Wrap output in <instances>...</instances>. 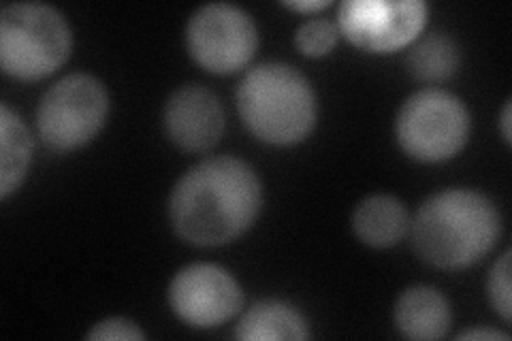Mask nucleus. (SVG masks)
I'll use <instances>...</instances> for the list:
<instances>
[{
    "mask_svg": "<svg viewBox=\"0 0 512 341\" xmlns=\"http://www.w3.org/2000/svg\"><path fill=\"white\" fill-rule=\"evenodd\" d=\"M410 216L406 205L391 194H372L352 214V231L372 248H391L406 237Z\"/></svg>",
    "mask_w": 512,
    "mask_h": 341,
    "instance_id": "12",
    "label": "nucleus"
},
{
    "mask_svg": "<svg viewBox=\"0 0 512 341\" xmlns=\"http://www.w3.org/2000/svg\"><path fill=\"white\" fill-rule=\"evenodd\" d=\"M510 111H512V103L506 101L504 109H502V118H500V128H502V137L504 141L510 145L512 137H510Z\"/></svg>",
    "mask_w": 512,
    "mask_h": 341,
    "instance_id": "21",
    "label": "nucleus"
},
{
    "mask_svg": "<svg viewBox=\"0 0 512 341\" xmlns=\"http://www.w3.org/2000/svg\"><path fill=\"white\" fill-rule=\"evenodd\" d=\"M163 126L180 150L205 152L214 148L224 133V109L210 88L186 84L169 96Z\"/></svg>",
    "mask_w": 512,
    "mask_h": 341,
    "instance_id": "10",
    "label": "nucleus"
},
{
    "mask_svg": "<svg viewBox=\"0 0 512 341\" xmlns=\"http://www.w3.org/2000/svg\"><path fill=\"white\" fill-rule=\"evenodd\" d=\"M186 47L199 67L216 75H229L254 58L259 50V30L237 5L210 3L190 15Z\"/></svg>",
    "mask_w": 512,
    "mask_h": 341,
    "instance_id": "7",
    "label": "nucleus"
},
{
    "mask_svg": "<svg viewBox=\"0 0 512 341\" xmlns=\"http://www.w3.org/2000/svg\"><path fill=\"white\" fill-rule=\"evenodd\" d=\"M237 109L248 131L271 145H295L316 124L310 79L286 62H261L237 88Z\"/></svg>",
    "mask_w": 512,
    "mask_h": 341,
    "instance_id": "3",
    "label": "nucleus"
},
{
    "mask_svg": "<svg viewBox=\"0 0 512 341\" xmlns=\"http://www.w3.org/2000/svg\"><path fill=\"white\" fill-rule=\"evenodd\" d=\"M73 50L71 26L45 3H13L0 13V64L20 81L56 73Z\"/></svg>",
    "mask_w": 512,
    "mask_h": 341,
    "instance_id": "4",
    "label": "nucleus"
},
{
    "mask_svg": "<svg viewBox=\"0 0 512 341\" xmlns=\"http://www.w3.org/2000/svg\"><path fill=\"white\" fill-rule=\"evenodd\" d=\"M169 305L188 327L214 329L239 314L244 292L224 267L195 263L175 273L169 284Z\"/></svg>",
    "mask_w": 512,
    "mask_h": 341,
    "instance_id": "9",
    "label": "nucleus"
},
{
    "mask_svg": "<svg viewBox=\"0 0 512 341\" xmlns=\"http://www.w3.org/2000/svg\"><path fill=\"white\" fill-rule=\"evenodd\" d=\"M457 339H487V341L500 339V341H508L510 337H508V333H500V331H493V329H468V331L459 333Z\"/></svg>",
    "mask_w": 512,
    "mask_h": 341,
    "instance_id": "20",
    "label": "nucleus"
},
{
    "mask_svg": "<svg viewBox=\"0 0 512 341\" xmlns=\"http://www.w3.org/2000/svg\"><path fill=\"white\" fill-rule=\"evenodd\" d=\"M412 248L438 269H466L485 258L502 235V214L483 192L442 190L410 220Z\"/></svg>",
    "mask_w": 512,
    "mask_h": 341,
    "instance_id": "2",
    "label": "nucleus"
},
{
    "mask_svg": "<svg viewBox=\"0 0 512 341\" xmlns=\"http://www.w3.org/2000/svg\"><path fill=\"white\" fill-rule=\"evenodd\" d=\"M284 7L293 9V11H301V13H316L320 9H327L331 5V0H299V3H295V0H286V3H282Z\"/></svg>",
    "mask_w": 512,
    "mask_h": 341,
    "instance_id": "19",
    "label": "nucleus"
},
{
    "mask_svg": "<svg viewBox=\"0 0 512 341\" xmlns=\"http://www.w3.org/2000/svg\"><path fill=\"white\" fill-rule=\"evenodd\" d=\"M427 18L423 0H344L338 30L363 52L389 54L419 39Z\"/></svg>",
    "mask_w": 512,
    "mask_h": 341,
    "instance_id": "8",
    "label": "nucleus"
},
{
    "mask_svg": "<svg viewBox=\"0 0 512 341\" xmlns=\"http://www.w3.org/2000/svg\"><path fill=\"white\" fill-rule=\"evenodd\" d=\"M487 290L493 310L502 316L504 322H510V250H506L491 267Z\"/></svg>",
    "mask_w": 512,
    "mask_h": 341,
    "instance_id": "17",
    "label": "nucleus"
},
{
    "mask_svg": "<svg viewBox=\"0 0 512 341\" xmlns=\"http://www.w3.org/2000/svg\"><path fill=\"white\" fill-rule=\"evenodd\" d=\"M395 327L408 339L431 341L448 333L453 324L451 303L434 286H412L395 303Z\"/></svg>",
    "mask_w": 512,
    "mask_h": 341,
    "instance_id": "11",
    "label": "nucleus"
},
{
    "mask_svg": "<svg viewBox=\"0 0 512 341\" xmlns=\"http://www.w3.org/2000/svg\"><path fill=\"white\" fill-rule=\"evenodd\" d=\"M32 160V137L24 120L7 103L0 107V199L18 190Z\"/></svg>",
    "mask_w": 512,
    "mask_h": 341,
    "instance_id": "14",
    "label": "nucleus"
},
{
    "mask_svg": "<svg viewBox=\"0 0 512 341\" xmlns=\"http://www.w3.org/2000/svg\"><path fill=\"white\" fill-rule=\"evenodd\" d=\"M235 337L244 341H303L310 339L308 322L284 301H259L239 318Z\"/></svg>",
    "mask_w": 512,
    "mask_h": 341,
    "instance_id": "13",
    "label": "nucleus"
},
{
    "mask_svg": "<svg viewBox=\"0 0 512 341\" xmlns=\"http://www.w3.org/2000/svg\"><path fill=\"white\" fill-rule=\"evenodd\" d=\"M263 205L259 175L235 156L205 158L188 169L169 197L173 231L192 246L216 248L242 237Z\"/></svg>",
    "mask_w": 512,
    "mask_h": 341,
    "instance_id": "1",
    "label": "nucleus"
},
{
    "mask_svg": "<svg viewBox=\"0 0 512 341\" xmlns=\"http://www.w3.org/2000/svg\"><path fill=\"white\" fill-rule=\"evenodd\" d=\"M397 143L419 162L457 156L470 137V111L459 96L440 88L414 92L395 122Z\"/></svg>",
    "mask_w": 512,
    "mask_h": 341,
    "instance_id": "5",
    "label": "nucleus"
},
{
    "mask_svg": "<svg viewBox=\"0 0 512 341\" xmlns=\"http://www.w3.org/2000/svg\"><path fill=\"white\" fill-rule=\"evenodd\" d=\"M109 113V94L101 79L71 73L43 94L37 109L39 137L56 152H73L90 143Z\"/></svg>",
    "mask_w": 512,
    "mask_h": 341,
    "instance_id": "6",
    "label": "nucleus"
},
{
    "mask_svg": "<svg viewBox=\"0 0 512 341\" xmlns=\"http://www.w3.org/2000/svg\"><path fill=\"white\" fill-rule=\"evenodd\" d=\"M338 39H340L338 24H333L331 20H325V18H314V20L303 22L295 32L297 50L303 56H310V58L327 56L335 47V43H338Z\"/></svg>",
    "mask_w": 512,
    "mask_h": 341,
    "instance_id": "16",
    "label": "nucleus"
},
{
    "mask_svg": "<svg viewBox=\"0 0 512 341\" xmlns=\"http://www.w3.org/2000/svg\"><path fill=\"white\" fill-rule=\"evenodd\" d=\"M88 339H126V341H143L146 333L139 329V324L126 318H107L99 324H94V329L86 335Z\"/></svg>",
    "mask_w": 512,
    "mask_h": 341,
    "instance_id": "18",
    "label": "nucleus"
},
{
    "mask_svg": "<svg viewBox=\"0 0 512 341\" xmlns=\"http://www.w3.org/2000/svg\"><path fill=\"white\" fill-rule=\"evenodd\" d=\"M459 64L461 52L457 43L442 32L416 41L408 54V71L414 79L425 81V84H440V81L451 79Z\"/></svg>",
    "mask_w": 512,
    "mask_h": 341,
    "instance_id": "15",
    "label": "nucleus"
}]
</instances>
